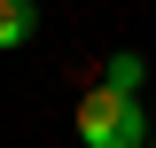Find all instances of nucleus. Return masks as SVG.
<instances>
[{
    "label": "nucleus",
    "mask_w": 156,
    "mask_h": 148,
    "mask_svg": "<svg viewBox=\"0 0 156 148\" xmlns=\"http://www.w3.org/2000/svg\"><path fill=\"white\" fill-rule=\"evenodd\" d=\"M31 31H39V0H0V55L31 47Z\"/></svg>",
    "instance_id": "obj_2"
},
{
    "label": "nucleus",
    "mask_w": 156,
    "mask_h": 148,
    "mask_svg": "<svg viewBox=\"0 0 156 148\" xmlns=\"http://www.w3.org/2000/svg\"><path fill=\"white\" fill-rule=\"evenodd\" d=\"M78 140L86 148H140V140H156V125H148V109H140L133 86L101 78L94 93H78Z\"/></svg>",
    "instance_id": "obj_1"
},
{
    "label": "nucleus",
    "mask_w": 156,
    "mask_h": 148,
    "mask_svg": "<svg viewBox=\"0 0 156 148\" xmlns=\"http://www.w3.org/2000/svg\"><path fill=\"white\" fill-rule=\"evenodd\" d=\"M101 78H109V86H133V93H140V86H148V62H140L133 47H117V55L101 62Z\"/></svg>",
    "instance_id": "obj_3"
}]
</instances>
